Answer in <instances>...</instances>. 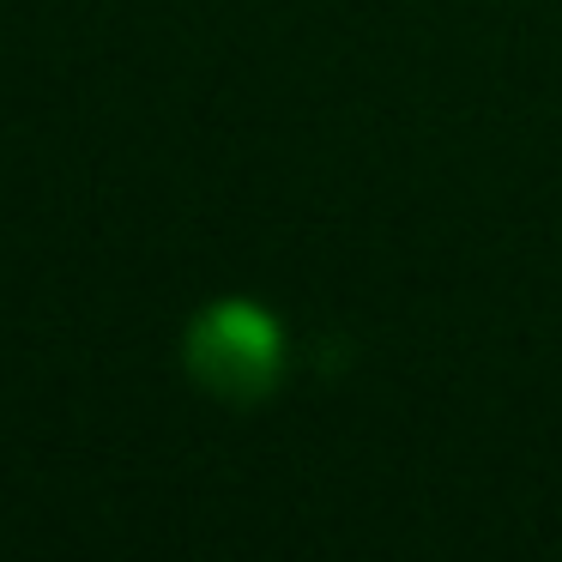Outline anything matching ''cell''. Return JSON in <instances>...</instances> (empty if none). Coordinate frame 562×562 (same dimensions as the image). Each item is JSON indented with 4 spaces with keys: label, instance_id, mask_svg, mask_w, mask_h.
<instances>
[{
    "label": "cell",
    "instance_id": "1",
    "mask_svg": "<svg viewBox=\"0 0 562 562\" xmlns=\"http://www.w3.org/2000/svg\"><path fill=\"white\" fill-rule=\"evenodd\" d=\"M284 327L255 296H218L182 333V369L200 393L224 405H260L284 381Z\"/></svg>",
    "mask_w": 562,
    "mask_h": 562
}]
</instances>
